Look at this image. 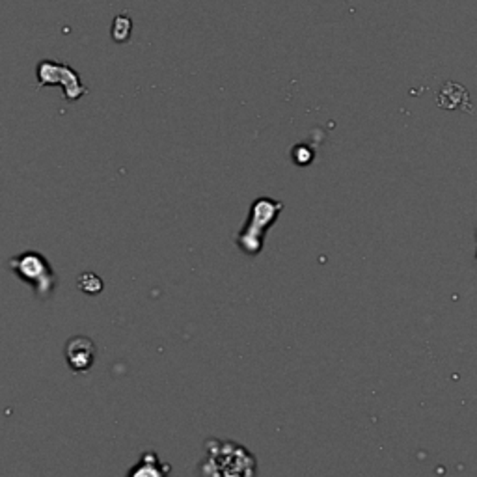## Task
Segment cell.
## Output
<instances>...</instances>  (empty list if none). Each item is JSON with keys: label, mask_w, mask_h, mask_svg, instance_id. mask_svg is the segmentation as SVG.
I'll return each mask as SVG.
<instances>
[{"label": "cell", "mask_w": 477, "mask_h": 477, "mask_svg": "<svg viewBox=\"0 0 477 477\" xmlns=\"http://www.w3.org/2000/svg\"><path fill=\"white\" fill-rule=\"evenodd\" d=\"M282 204L280 201L269 200V198H259V200L252 206L250 211V220H248L247 228L239 237V245L248 254H257L261 250L263 237L265 231L271 226L272 222L276 220L278 213L282 211Z\"/></svg>", "instance_id": "cell-3"}, {"label": "cell", "mask_w": 477, "mask_h": 477, "mask_svg": "<svg viewBox=\"0 0 477 477\" xmlns=\"http://www.w3.org/2000/svg\"><path fill=\"white\" fill-rule=\"evenodd\" d=\"M206 459L200 477H256V457L241 444L211 438L206 444Z\"/></svg>", "instance_id": "cell-1"}, {"label": "cell", "mask_w": 477, "mask_h": 477, "mask_svg": "<svg viewBox=\"0 0 477 477\" xmlns=\"http://www.w3.org/2000/svg\"><path fill=\"white\" fill-rule=\"evenodd\" d=\"M66 360L71 371L75 373H84L92 370L95 362V345L86 336H75L67 341L66 345Z\"/></svg>", "instance_id": "cell-5"}, {"label": "cell", "mask_w": 477, "mask_h": 477, "mask_svg": "<svg viewBox=\"0 0 477 477\" xmlns=\"http://www.w3.org/2000/svg\"><path fill=\"white\" fill-rule=\"evenodd\" d=\"M10 269L19 280L32 285L34 293L40 298H49L52 295L57 278L47 257L37 252H23L19 256L11 257Z\"/></svg>", "instance_id": "cell-2"}, {"label": "cell", "mask_w": 477, "mask_h": 477, "mask_svg": "<svg viewBox=\"0 0 477 477\" xmlns=\"http://www.w3.org/2000/svg\"><path fill=\"white\" fill-rule=\"evenodd\" d=\"M37 81H40V86H45V84H62L66 99H78L86 93V88L81 84L78 73L73 71L71 67L66 66V64L43 60L37 66Z\"/></svg>", "instance_id": "cell-4"}, {"label": "cell", "mask_w": 477, "mask_h": 477, "mask_svg": "<svg viewBox=\"0 0 477 477\" xmlns=\"http://www.w3.org/2000/svg\"><path fill=\"white\" fill-rule=\"evenodd\" d=\"M170 466L163 464L157 453L148 452L129 470L127 477H168Z\"/></svg>", "instance_id": "cell-6"}, {"label": "cell", "mask_w": 477, "mask_h": 477, "mask_svg": "<svg viewBox=\"0 0 477 477\" xmlns=\"http://www.w3.org/2000/svg\"><path fill=\"white\" fill-rule=\"evenodd\" d=\"M293 153H300V155H302L300 159L295 160V163H297V165H300V166H306L310 163V160L313 159V151H310V149L304 148V146H297Z\"/></svg>", "instance_id": "cell-9"}, {"label": "cell", "mask_w": 477, "mask_h": 477, "mask_svg": "<svg viewBox=\"0 0 477 477\" xmlns=\"http://www.w3.org/2000/svg\"><path fill=\"white\" fill-rule=\"evenodd\" d=\"M131 28H133V23L129 17L119 16L114 19V26H112V37L114 42L124 43L127 42L129 37H131Z\"/></svg>", "instance_id": "cell-7"}, {"label": "cell", "mask_w": 477, "mask_h": 477, "mask_svg": "<svg viewBox=\"0 0 477 477\" xmlns=\"http://www.w3.org/2000/svg\"><path fill=\"white\" fill-rule=\"evenodd\" d=\"M78 288L83 289L84 293L98 295V293L101 291V288H103V282H101V280H99L93 272H86V274H83L81 280H78Z\"/></svg>", "instance_id": "cell-8"}]
</instances>
